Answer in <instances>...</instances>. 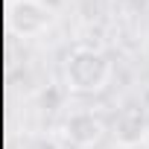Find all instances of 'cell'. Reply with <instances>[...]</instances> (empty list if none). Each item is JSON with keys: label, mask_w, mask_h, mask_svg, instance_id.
Listing matches in <instances>:
<instances>
[{"label": "cell", "mask_w": 149, "mask_h": 149, "mask_svg": "<svg viewBox=\"0 0 149 149\" xmlns=\"http://www.w3.org/2000/svg\"><path fill=\"white\" fill-rule=\"evenodd\" d=\"M108 76H111L108 58L94 50L73 53V58L67 64V79H70L73 91H100V88H105Z\"/></svg>", "instance_id": "cell-1"}, {"label": "cell", "mask_w": 149, "mask_h": 149, "mask_svg": "<svg viewBox=\"0 0 149 149\" xmlns=\"http://www.w3.org/2000/svg\"><path fill=\"white\" fill-rule=\"evenodd\" d=\"M67 137L79 146H88V143H97L100 134H102V123L94 117V114H73L67 120Z\"/></svg>", "instance_id": "cell-2"}, {"label": "cell", "mask_w": 149, "mask_h": 149, "mask_svg": "<svg viewBox=\"0 0 149 149\" xmlns=\"http://www.w3.org/2000/svg\"><path fill=\"white\" fill-rule=\"evenodd\" d=\"M146 134V117L140 108H126L117 120V140L126 146H134L137 140H143Z\"/></svg>", "instance_id": "cell-3"}]
</instances>
